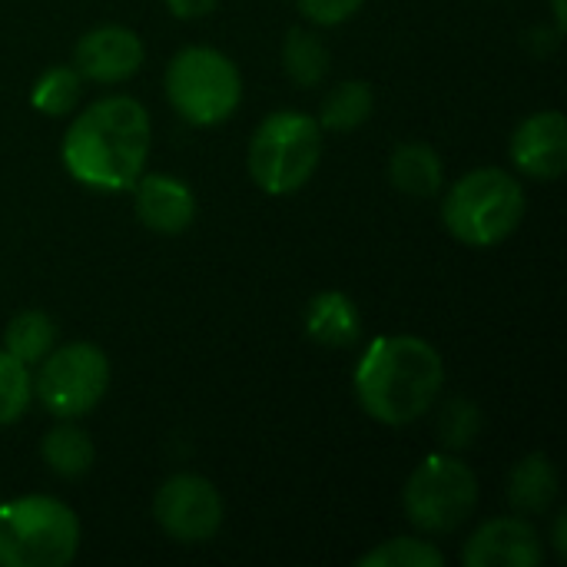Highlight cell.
I'll return each instance as SVG.
<instances>
[{
	"instance_id": "7",
	"label": "cell",
	"mask_w": 567,
	"mask_h": 567,
	"mask_svg": "<svg viewBox=\"0 0 567 567\" xmlns=\"http://www.w3.org/2000/svg\"><path fill=\"white\" fill-rule=\"evenodd\" d=\"M402 508L422 535H452L478 508V478L458 455H429L409 475Z\"/></svg>"
},
{
	"instance_id": "1",
	"label": "cell",
	"mask_w": 567,
	"mask_h": 567,
	"mask_svg": "<svg viewBox=\"0 0 567 567\" xmlns=\"http://www.w3.org/2000/svg\"><path fill=\"white\" fill-rule=\"evenodd\" d=\"M150 113L133 96H100L83 106L63 136L60 156L66 173L100 193L130 189L150 159Z\"/></svg>"
},
{
	"instance_id": "4",
	"label": "cell",
	"mask_w": 567,
	"mask_h": 567,
	"mask_svg": "<svg viewBox=\"0 0 567 567\" xmlns=\"http://www.w3.org/2000/svg\"><path fill=\"white\" fill-rule=\"evenodd\" d=\"M80 551L76 512L50 495L0 502V567H66Z\"/></svg>"
},
{
	"instance_id": "9",
	"label": "cell",
	"mask_w": 567,
	"mask_h": 567,
	"mask_svg": "<svg viewBox=\"0 0 567 567\" xmlns=\"http://www.w3.org/2000/svg\"><path fill=\"white\" fill-rule=\"evenodd\" d=\"M153 518L169 542L206 545L219 535L226 505H223L219 488L209 478L196 472H179V475H169L156 488Z\"/></svg>"
},
{
	"instance_id": "5",
	"label": "cell",
	"mask_w": 567,
	"mask_h": 567,
	"mask_svg": "<svg viewBox=\"0 0 567 567\" xmlns=\"http://www.w3.org/2000/svg\"><path fill=\"white\" fill-rule=\"evenodd\" d=\"M322 126L302 110L269 113L249 140V176L269 196L299 193L322 163Z\"/></svg>"
},
{
	"instance_id": "20",
	"label": "cell",
	"mask_w": 567,
	"mask_h": 567,
	"mask_svg": "<svg viewBox=\"0 0 567 567\" xmlns=\"http://www.w3.org/2000/svg\"><path fill=\"white\" fill-rule=\"evenodd\" d=\"M375 110V90L365 80H342L329 90L319 110V126L332 133H352L369 123Z\"/></svg>"
},
{
	"instance_id": "6",
	"label": "cell",
	"mask_w": 567,
	"mask_h": 567,
	"mask_svg": "<svg viewBox=\"0 0 567 567\" xmlns=\"http://www.w3.org/2000/svg\"><path fill=\"white\" fill-rule=\"evenodd\" d=\"M166 100L189 126H219L243 103V73L216 47H183L166 66Z\"/></svg>"
},
{
	"instance_id": "19",
	"label": "cell",
	"mask_w": 567,
	"mask_h": 567,
	"mask_svg": "<svg viewBox=\"0 0 567 567\" xmlns=\"http://www.w3.org/2000/svg\"><path fill=\"white\" fill-rule=\"evenodd\" d=\"M53 346H56V322L40 309H27L13 316L3 329V349L30 372L53 352Z\"/></svg>"
},
{
	"instance_id": "16",
	"label": "cell",
	"mask_w": 567,
	"mask_h": 567,
	"mask_svg": "<svg viewBox=\"0 0 567 567\" xmlns=\"http://www.w3.org/2000/svg\"><path fill=\"white\" fill-rule=\"evenodd\" d=\"M558 468L545 452L525 455L508 475V505L525 518L545 515L558 502Z\"/></svg>"
},
{
	"instance_id": "26",
	"label": "cell",
	"mask_w": 567,
	"mask_h": 567,
	"mask_svg": "<svg viewBox=\"0 0 567 567\" xmlns=\"http://www.w3.org/2000/svg\"><path fill=\"white\" fill-rule=\"evenodd\" d=\"M163 3L179 20H203L219 7V0H163Z\"/></svg>"
},
{
	"instance_id": "2",
	"label": "cell",
	"mask_w": 567,
	"mask_h": 567,
	"mask_svg": "<svg viewBox=\"0 0 567 567\" xmlns=\"http://www.w3.org/2000/svg\"><path fill=\"white\" fill-rule=\"evenodd\" d=\"M352 385L359 409L372 422L405 429L435 409L445 389V362L439 349L419 336H385L365 349Z\"/></svg>"
},
{
	"instance_id": "22",
	"label": "cell",
	"mask_w": 567,
	"mask_h": 567,
	"mask_svg": "<svg viewBox=\"0 0 567 567\" xmlns=\"http://www.w3.org/2000/svg\"><path fill=\"white\" fill-rule=\"evenodd\" d=\"M359 567H445V555L425 538H389L365 551Z\"/></svg>"
},
{
	"instance_id": "24",
	"label": "cell",
	"mask_w": 567,
	"mask_h": 567,
	"mask_svg": "<svg viewBox=\"0 0 567 567\" xmlns=\"http://www.w3.org/2000/svg\"><path fill=\"white\" fill-rule=\"evenodd\" d=\"M482 409L472 399H452L439 412V439L449 452H465L482 432Z\"/></svg>"
},
{
	"instance_id": "12",
	"label": "cell",
	"mask_w": 567,
	"mask_h": 567,
	"mask_svg": "<svg viewBox=\"0 0 567 567\" xmlns=\"http://www.w3.org/2000/svg\"><path fill=\"white\" fill-rule=\"evenodd\" d=\"M508 156L522 176L561 179L567 169V120L561 110H538L525 116L515 133Z\"/></svg>"
},
{
	"instance_id": "28",
	"label": "cell",
	"mask_w": 567,
	"mask_h": 567,
	"mask_svg": "<svg viewBox=\"0 0 567 567\" xmlns=\"http://www.w3.org/2000/svg\"><path fill=\"white\" fill-rule=\"evenodd\" d=\"M551 13H555V33L561 37L567 27V7L565 0H551Z\"/></svg>"
},
{
	"instance_id": "13",
	"label": "cell",
	"mask_w": 567,
	"mask_h": 567,
	"mask_svg": "<svg viewBox=\"0 0 567 567\" xmlns=\"http://www.w3.org/2000/svg\"><path fill=\"white\" fill-rule=\"evenodd\" d=\"M133 213L136 219L159 233V236H179L196 219V193L189 183L166 176V173H143L133 186Z\"/></svg>"
},
{
	"instance_id": "10",
	"label": "cell",
	"mask_w": 567,
	"mask_h": 567,
	"mask_svg": "<svg viewBox=\"0 0 567 567\" xmlns=\"http://www.w3.org/2000/svg\"><path fill=\"white\" fill-rule=\"evenodd\" d=\"M545 538L525 515H502L475 528L462 548L465 567H538Z\"/></svg>"
},
{
	"instance_id": "18",
	"label": "cell",
	"mask_w": 567,
	"mask_h": 567,
	"mask_svg": "<svg viewBox=\"0 0 567 567\" xmlns=\"http://www.w3.org/2000/svg\"><path fill=\"white\" fill-rule=\"evenodd\" d=\"M332 53L326 40L309 27H292L282 40V70L296 86H319L329 76Z\"/></svg>"
},
{
	"instance_id": "23",
	"label": "cell",
	"mask_w": 567,
	"mask_h": 567,
	"mask_svg": "<svg viewBox=\"0 0 567 567\" xmlns=\"http://www.w3.org/2000/svg\"><path fill=\"white\" fill-rule=\"evenodd\" d=\"M33 402V372L0 346V429L20 422Z\"/></svg>"
},
{
	"instance_id": "25",
	"label": "cell",
	"mask_w": 567,
	"mask_h": 567,
	"mask_svg": "<svg viewBox=\"0 0 567 567\" xmlns=\"http://www.w3.org/2000/svg\"><path fill=\"white\" fill-rule=\"evenodd\" d=\"M365 0H296L299 13L316 27H339L362 10Z\"/></svg>"
},
{
	"instance_id": "21",
	"label": "cell",
	"mask_w": 567,
	"mask_h": 567,
	"mask_svg": "<svg viewBox=\"0 0 567 567\" xmlns=\"http://www.w3.org/2000/svg\"><path fill=\"white\" fill-rule=\"evenodd\" d=\"M80 93H83V76L76 73V66L56 63L37 76L30 90V103L43 116H70L80 103Z\"/></svg>"
},
{
	"instance_id": "8",
	"label": "cell",
	"mask_w": 567,
	"mask_h": 567,
	"mask_svg": "<svg viewBox=\"0 0 567 567\" xmlns=\"http://www.w3.org/2000/svg\"><path fill=\"white\" fill-rule=\"evenodd\" d=\"M33 399L53 419H83L110 392V359L93 342L53 346V352L33 369Z\"/></svg>"
},
{
	"instance_id": "3",
	"label": "cell",
	"mask_w": 567,
	"mask_h": 567,
	"mask_svg": "<svg viewBox=\"0 0 567 567\" xmlns=\"http://www.w3.org/2000/svg\"><path fill=\"white\" fill-rule=\"evenodd\" d=\"M525 186L502 166H478L455 179L442 199L449 236L468 249H495L512 239L525 219Z\"/></svg>"
},
{
	"instance_id": "14",
	"label": "cell",
	"mask_w": 567,
	"mask_h": 567,
	"mask_svg": "<svg viewBox=\"0 0 567 567\" xmlns=\"http://www.w3.org/2000/svg\"><path fill=\"white\" fill-rule=\"evenodd\" d=\"M306 336L322 349H349L362 336V316L352 296L339 289L316 292L306 306Z\"/></svg>"
},
{
	"instance_id": "11",
	"label": "cell",
	"mask_w": 567,
	"mask_h": 567,
	"mask_svg": "<svg viewBox=\"0 0 567 567\" xmlns=\"http://www.w3.org/2000/svg\"><path fill=\"white\" fill-rule=\"evenodd\" d=\"M146 60V47L136 30L123 23H103L86 30L73 47V66L90 83H126Z\"/></svg>"
},
{
	"instance_id": "27",
	"label": "cell",
	"mask_w": 567,
	"mask_h": 567,
	"mask_svg": "<svg viewBox=\"0 0 567 567\" xmlns=\"http://www.w3.org/2000/svg\"><path fill=\"white\" fill-rule=\"evenodd\" d=\"M551 548H555V555H558V558H565L567 555V515L565 512H558V515H555V528H551Z\"/></svg>"
},
{
	"instance_id": "15",
	"label": "cell",
	"mask_w": 567,
	"mask_h": 567,
	"mask_svg": "<svg viewBox=\"0 0 567 567\" xmlns=\"http://www.w3.org/2000/svg\"><path fill=\"white\" fill-rule=\"evenodd\" d=\"M389 179L399 193H405L412 199H432L442 193L445 166H442V156L435 153V146H429L422 140H409V143L395 146V153L389 159Z\"/></svg>"
},
{
	"instance_id": "17",
	"label": "cell",
	"mask_w": 567,
	"mask_h": 567,
	"mask_svg": "<svg viewBox=\"0 0 567 567\" xmlns=\"http://www.w3.org/2000/svg\"><path fill=\"white\" fill-rule=\"evenodd\" d=\"M40 458H43V465H47L56 478L76 482V478H83V475L93 468L96 449H93L90 435H86L76 422L60 419V422L43 435V442H40Z\"/></svg>"
}]
</instances>
